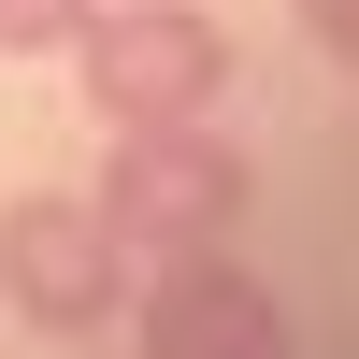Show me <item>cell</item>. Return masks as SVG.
Returning a JSON list of instances; mask_svg holds the SVG:
<instances>
[{
  "mask_svg": "<svg viewBox=\"0 0 359 359\" xmlns=\"http://www.w3.org/2000/svg\"><path fill=\"white\" fill-rule=\"evenodd\" d=\"M130 359H287V302H273L230 245H187V259H158V273H144Z\"/></svg>",
  "mask_w": 359,
  "mask_h": 359,
  "instance_id": "obj_4",
  "label": "cell"
},
{
  "mask_svg": "<svg viewBox=\"0 0 359 359\" xmlns=\"http://www.w3.org/2000/svg\"><path fill=\"white\" fill-rule=\"evenodd\" d=\"M86 0H0V57H72Z\"/></svg>",
  "mask_w": 359,
  "mask_h": 359,
  "instance_id": "obj_5",
  "label": "cell"
},
{
  "mask_svg": "<svg viewBox=\"0 0 359 359\" xmlns=\"http://www.w3.org/2000/svg\"><path fill=\"white\" fill-rule=\"evenodd\" d=\"M302 29H316V43L345 57V72H359V0H302Z\"/></svg>",
  "mask_w": 359,
  "mask_h": 359,
  "instance_id": "obj_6",
  "label": "cell"
},
{
  "mask_svg": "<svg viewBox=\"0 0 359 359\" xmlns=\"http://www.w3.org/2000/svg\"><path fill=\"white\" fill-rule=\"evenodd\" d=\"M72 86H86L101 130H187V115L230 101V29L201 0H86Z\"/></svg>",
  "mask_w": 359,
  "mask_h": 359,
  "instance_id": "obj_1",
  "label": "cell"
},
{
  "mask_svg": "<svg viewBox=\"0 0 359 359\" xmlns=\"http://www.w3.org/2000/svg\"><path fill=\"white\" fill-rule=\"evenodd\" d=\"M115 302H130V245L101 230V201H86V187L0 201V316L86 345V331H115Z\"/></svg>",
  "mask_w": 359,
  "mask_h": 359,
  "instance_id": "obj_3",
  "label": "cell"
},
{
  "mask_svg": "<svg viewBox=\"0 0 359 359\" xmlns=\"http://www.w3.org/2000/svg\"><path fill=\"white\" fill-rule=\"evenodd\" d=\"M101 230L130 259H187V245H230L245 230V201H259V172L216 144V115H187V130H115V158H101Z\"/></svg>",
  "mask_w": 359,
  "mask_h": 359,
  "instance_id": "obj_2",
  "label": "cell"
}]
</instances>
